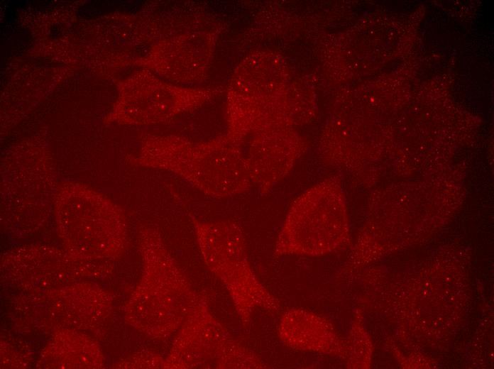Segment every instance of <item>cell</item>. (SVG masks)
Here are the masks:
<instances>
[{
  "mask_svg": "<svg viewBox=\"0 0 494 369\" xmlns=\"http://www.w3.org/2000/svg\"><path fill=\"white\" fill-rule=\"evenodd\" d=\"M165 366L191 368H264L266 365L251 350L236 341L209 313L203 297L180 326Z\"/></svg>",
  "mask_w": 494,
  "mask_h": 369,
  "instance_id": "cell-3",
  "label": "cell"
},
{
  "mask_svg": "<svg viewBox=\"0 0 494 369\" xmlns=\"http://www.w3.org/2000/svg\"><path fill=\"white\" fill-rule=\"evenodd\" d=\"M147 163L172 172L215 198L238 194L253 185L247 162L221 148L220 143L194 145L170 138Z\"/></svg>",
  "mask_w": 494,
  "mask_h": 369,
  "instance_id": "cell-2",
  "label": "cell"
},
{
  "mask_svg": "<svg viewBox=\"0 0 494 369\" xmlns=\"http://www.w3.org/2000/svg\"><path fill=\"white\" fill-rule=\"evenodd\" d=\"M278 336L289 348L308 352H331L329 324L321 316L301 308L285 312L278 325Z\"/></svg>",
  "mask_w": 494,
  "mask_h": 369,
  "instance_id": "cell-5",
  "label": "cell"
},
{
  "mask_svg": "<svg viewBox=\"0 0 494 369\" xmlns=\"http://www.w3.org/2000/svg\"><path fill=\"white\" fill-rule=\"evenodd\" d=\"M331 184L320 182L294 201L278 236L276 256H317L334 248L340 213Z\"/></svg>",
  "mask_w": 494,
  "mask_h": 369,
  "instance_id": "cell-4",
  "label": "cell"
},
{
  "mask_svg": "<svg viewBox=\"0 0 494 369\" xmlns=\"http://www.w3.org/2000/svg\"><path fill=\"white\" fill-rule=\"evenodd\" d=\"M190 219L203 259L226 287L243 325L257 308L277 312L280 303L254 273L238 225L231 221L202 222L192 215Z\"/></svg>",
  "mask_w": 494,
  "mask_h": 369,
  "instance_id": "cell-1",
  "label": "cell"
}]
</instances>
